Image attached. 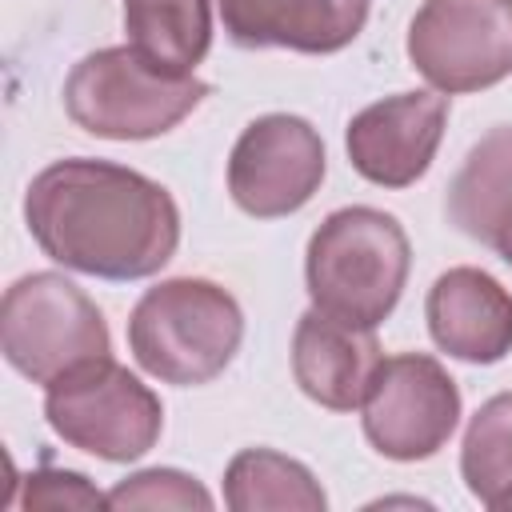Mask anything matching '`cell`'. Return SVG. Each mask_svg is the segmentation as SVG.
<instances>
[{
	"mask_svg": "<svg viewBox=\"0 0 512 512\" xmlns=\"http://www.w3.org/2000/svg\"><path fill=\"white\" fill-rule=\"evenodd\" d=\"M24 220L44 256L104 280L152 276L180 244V208L164 184L88 156L36 172Z\"/></svg>",
	"mask_w": 512,
	"mask_h": 512,
	"instance_id": "1",
	"label": "cell"
},
{
	"mask_svg": "<svg viewBox=\"0 0 512 512\" xmlns=\"http://www.w3.org/2000/svg\"><path fill=\"white\" fill-rule=\"evenodd\" d=\"M408 264L412 248L396 216L364 204L340 208L308 240L304 276L312 308L344 324L376 328L392 316Z\"/></svg>",
	"mask_w": 512,
	"mask_h": 512,
	"instance_id": "2",
	"label": "cell"
},
{
	"mask_svg": "<svg viewBox=\"0 0 512 512\" xmlns=\"http://www.w3.org/2000/svg\"><path fill=\"white\" fill-rule=\"evenodd\" d=\"M244 340V316L232 292L212 280L176 276L140 296L128 316L136 364L176 388L216 380Z\"/></svg>",
	"mask_w": 512,
	"mask_h": 512,
	"instance_id": "3",
	"label": "cell"
},
{
	"mask_svg": "<svg viewBox=\"0 0 512 512\" xmlns=\"http://www.w3.org/2000/svg\"><path fill=\"white\" fill-rule=\"evenodd\" d=\"M208 84L192 72H168L132 44L88 52L64 80V112L104 140H152L172 132Z\"/></svg>",
	"mask_w": 512,
	"mask_h": 512,
	"instance_id": "4",
	"label": "cell"
},
{
	"mask_svg": "<svg viewBox=\"0 0 512 512\" xmlns=\"http://www.w3.org/2000/svg\"><path fill=\"white\" fill-rule=\"evenodd\" d=\"M0 352L32 384L108 356V324L100 308L60 272L20 276L0 300Z\"/></svg>",
	"mask_w": 512,
	"mask_h": 512,
	"instance_id": "5",
	"label": "cell"
},
{
	"mask_svg": "<svg viewBox=\"0 0 512 512\" xmlns=\"http://www.w3.org/2000/svg\"><path fill=\"white\" fill-rule=\"evenodd\" d=\"M44 416L52 432L100 460H140L164 428V408L148 384H140L112 356H96L48 384Z\"/></svg>",
	"mask_w": 512,
	"mask_h": 512,
	"instance_id": "6",
	"label": "cell"
},
{
	"mask_svg": "<svg viewBox=\"0 0 512 512\" xmlns=\"http://www.w3.org/2000/svg\"><path fill=\"white\" fill-rule=\"evenodd\" d=\"M408 60L444 96L500 84L512 76V0H424Z\"/></svg>",
	"mask_w": 512,
	"mask_h": 512,
	"instance_id": "7",
	"label": "cell"
},
{
	"mask_svg": "<svg viewBox=\"0 0 512 512\" xmlns=\"http://www.w3.org/2000/svg\"><path fill=\"white\" fill-rule=\"evenodd\" d=\"M360 408L364 436L380 456L428 460L448 444L460 420V388L440 360L424 352H400L380 360Z\"/></svg>",
	"mask_w": 512,
	"mask_h": 512,
	"instance_id": "8",
	"label": "cell"
},
{
	"mask_svg": "<svg viewBox=\"0 0 512 512\" xmlns=\"http://www.w3.org/2000/svg\"><path fill=\"white\" fill-rule=\"evenodd\" d=\"M320 180L324 140L308 120L288 112L252 120L228 156V192L248 216L260 220L304 208Z\"/></svg>",
	"mask_w": 512,
	"mask_h": 512,
	"instance_id": "9",
	"label": "cell"
},
{
	"mask_svg": "<svg viewBox=\"0 0 512 512\" xmlns=\"http://www.w3.org/2000/svg\"><path fill=\"white\" fill-rule=\"evenodd\" d=\"M448 96L436 92H400L368 104L348 124V160L352 168L380 188L416 184L444 136Z\"/></svg>",
	"mask_w": 512,
	"mask_h": 512,
	"instance_id": "10",
	"label": "cell"
},
{
	"mask_svg": "<svg viewBox=\"0 0 512 512\" xmlns=\"http://www.w3.org/2000/svg\"><path fill=\"white\" fill-rule=\"evenodd\" d=\"M380 340L372 328L344 324L320 308L304 312L292 332V376L300 392L332 412L364 404L368 384L380 368Z\"/></svg>",
	"mask_w": 512,
	"mask_h": 512,
	"instance_id": "11",
	"label": "cell"
},
{
	"mask_svg": "<svg viewBox=\"0 0 512 512\" xmlns=\"http://www.w3.org/2000/svg\"><path fill=\"white\" fill-rule=\"evenodd\" d=\"M432 340L468 364H496L512 352V296L480 268H448L428 288Z\"/></svg>",
	"mask_w": 512,
	"mask_h": 512,
	"instance_id": "12",
	"label": "cell"
},
{
	"mask_svg": "<svg viewBox=\"0 0 512 512\" xmlns=\"http://www.w3.org/2000/svg\"><path fill=\"white\" fill-rule=\"evenodd\" d=\"M224 28L244 48L340 52L368 20V0H220Z\"/></svg>",
	"mask_w": 512,
	"mask_h": 512,
	"instance_id": "13",
	"label": "cell"
},
{
	"mask_svg": "<svg viewBox=\"0 0 512 512\" xmlns=\"http://www.w3.org/2000/svg\"><path fill=\"white\" fill-rule=\"evenodd\" d=\"M508 208H512V124H500L464 156L448 188V216L464 236L492 248V236Z\"/></svg>",
	"mask_w": 512,
	"mask_h": 512,
	"instance_id": "14",
	"label": "cell"
},
{
	"mask_svg": "<svg viewBox=\"0 0 512 512\" xmlns=\"http://www.w3.org/2000/svg\"><path fill=\"white\" fill-rule=\"evenodd\" d=\"M128 44L168 72H192L212 44L208 0H124Z\"/></svg>",
	"mask_w": 512,
	"mask_h": 512,
	"instance_id": "15",
	"label": "cell"
},
{
	"mask_svg": "<svg viewBox=\"0 0 512 512\" xmlns=\"http://www.w3.org/2000/svg\"><path fill=\"white\" fill-rule=\"evenodd\" d=\"M224 500L232 512H264V508H292V512H320L328 504L316 476L272 448H244L232 456L224 472Z\"/></svg>",
	"mask_w": 512,
	"mask_h": 512,
	"instance_id": "16",
	"label": "cell"
},
{
	"mask_svg": "<svg viewBox=\"0 0 512 512\" xmlns=\"http://www.w3.org/2000/svg\"><path fill=\"white\" fill-rule=\"evenodd\" d=\"M460 476L484 508L512 512V392L484 400L468 420Z\"/></svg>",
	"mask_w": 512,
	"mask_h": 512,
	"instance_id": "17",
	"label": "cell"
},
{
	"mask_svg": "<svg viewBox=\"0 0 512 512\" xmlns=\"http://www.w3.org/2000/svg\"><path fill=\"white\" fill-rule=\"evenodd\" d=\"M108 508H184V512H208L212 496L200 488L188 472L176 468H144L128 480H120L108 492Z\"/></svg>",
	"mask_w": 512,
	"mask_h": 512,
	"instance_id": "18",
	"label": "cell"
},
{
	"mask_svg": "<svg viewBox=\"0 0 512 512\" xmlns=\"http://www.w3.org/2000/svg\"><path fill=\"white\" fill-rule=\"evenodd\" d=\"M24 508L28 512H60V508H108V496H100L88 476L40 468L24 480Z\"/></svg>",
	"mask_w": 512,
	"mask_h": 512,
	"instance_id": "19",
	"label": "cell"
},
{
	"mask_svg": "<svg viewBox=\"0 0 512 512\" xmlns=\"http://www.w3.org/2000/svg\"><path fill=\"white\" fill-rule=\"evenodd\" d=\"M492 248L512 264V208L504 212V220H500V228H496V236H492Z\"/></svg>",
	"mask_w": 512,
	"mask_h": 512,
	"instance_id": "20",
	"label": "cell"
}]
</instances>
